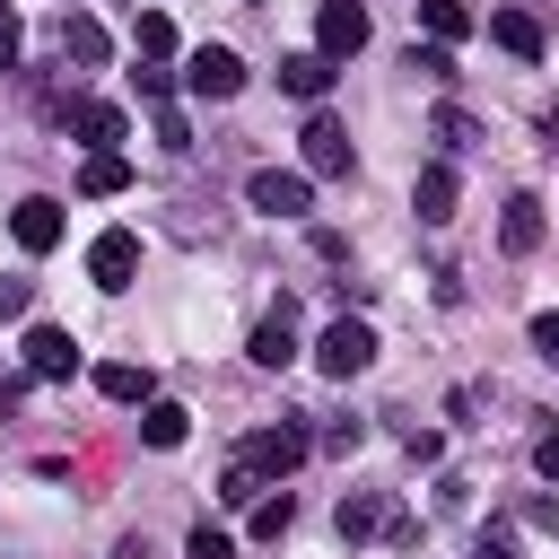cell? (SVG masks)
<instances>
[{
	"label": "cell",
	"instance_id": "cell-1",
	"mask_svg": "<svg viewBox=\"0 0 559 559\" xmlns=\"http://www.w3.org/2000/svg\"><path fill=\"white\" fill-rule=\"evenodd\" d=\"M245 201H253L262 218H306V210H314V175H306V166H253V175H245Z\"/></svg>",
	"mask_w": 559,
	"mask_h": 559
},
{
	"label": "cell",
	"instance_id": "cell-2",
	"mask_svg": "<svg viewBox=\"0 0 559 559\" xmlns=\"http://www.w3.org/2000/svg\"><path fill=\"white\" fill-rule=\"evenodd\" d=\"M306 454H314V437H306L297 419H271V428H253V437H245V463H253L262 480H288Z\"/></svg>",
	"mask_w": 559,
	"mask_h": 559
},
{
	"label": "cell",
	"instance_id": "cell-3",
	"mask_svg": "<svg viewBox=\"0 0 559 559\" xmlns=\"http://www.w3.org/2000/svg\"><path fill=\"white\" fill-rule=\"evenodd\" d=\"M314 367H323V376H341V384H349V376H367V367H376V332H367L358 314H341V323L314 341Z\"/></svg>",
	"mask_w": 559,
	"mask_h": 559
},
{
	"label": "cell",
	"instance_id": "cell-4",
	"mask_svg": "<svg viewBox=\"0 0 559 559\" xmlns=\"http://www.w3.org/2000/svg\"><path fill=\"white\" fill-rule=\"evenodd\" d=\"M314 52H323V61L367 52V9H358V0H323V17H314Z\"/></svg>",
	"mask_w": 559,
	"mask_h": 559
},
{
	"label": "cell",
	"instance_id": "cell-5",
	"mask_svg": "<svg viewBox=\"0 0 559 559\" xmlns=\"http://www.w3.org/2000/svg\"><path fill=\"white\" fill-rule=\"evenodd\" d=\"M183 87H192V96H236V87H245V61H236L227 44H201V52H183Z\"/></svg>",
	"mask_w": 559,
	"mask_h": 559
},
{
	"label": "cell",
	"instance_id": "cell-6",
	"mask_svg": "<svg viewBox=\"0 0 559 559\" xmlns=\"http://www.w3.org/2000/svg\"><path fill=\"white\" fill-rule=\"evenodd\" d=\"M297 157H306V175H349V131H341L332 114H306Z\"/></svg>",
	"mask_w": 559,
	"mask_h": 559
},
{
	"label": "cell",
	"instance_id": "cell-7",
	"mask_svg": "<svg viewBox=\"0 0 559 559\" xmlns=\"http://www.w3.org/2000/svg\"><path fill=\"white\" fill-rule=\"evenodd\" d=\"M131 271H140V236H131V227H105V236L87 245V280H96V288H131Z\"/></svg>",
	"mask_w": 559,
	"mask_h": 559
},
{
	"label": "cell",
	"instance_id": "cell-8",
	"mask_svg": "<svg viewBox=\"0 0 559 559\" xmlns=\"http://www.w3.org/2000/svg\"><path fill=\"white\" fill-rule=\"evenodd\" d=\"M245 358H253V367H271V376H280V367L297 358V306H288V297H280V306H271V314L253 323V341H245Z\"/></svg>",
	"mask_w": 559,
	"mask_h": 559
},
{
	"label": "cell",
	"instance_id": "cell-9",
	"mask_svg": "<svg viewBox=\"0 0 559 559\" xmlns=\"http://www.w3.org/2000/svg\"><path fill=\"white\" fill-rule=\"evenodd\" d=\"M26 376H35V384H61V376H79V341H70L61 323H35V332H26Z\"/></svg>",
	"mask_w": 559,
	"mask_h": 559
},
{
	"label": "cell",
	"instance_id": "cell-10",
	"mask_svg": "<svg viewBox=\"0 0 559 559\" xmlns=\"http://www.w3.org/2000/svg\"><path fill=\"white\" fill-rule=\"evenodd\" d=\"M454 201H463L454 166H445V157H437V166H419V183H411V210H419V227H445V218H454Z\"/></svg>",
	"mask_w": 559,
	"mask_h": 559
},
{
	"label": "cell",
	"instance_id": "cell-11",
	"mask_svg": "<svg viewBox=\"0 0 559 559\" xmlns=\"http://www.w3.org/2000/svg\"><path fill=\"white\" fill-rule=\"evenodd\" d=\"M9 236H17L26 253H52V245H61V201H44V192H26V201L9 210Z\"/></svg>",
	"mask_w": 559,
	"mask_h": 559
},
{
	"label": "cell",
	"instance_id": "cell-12",
	"mask_svg": "<svg viewBox=\"0 0 559 559\" xmlns=\"http://www.w3.org/2000/svg\"><path fill=\"white\" fill-rule=\"evenodd\" d=\"M489 44H498V52H515V61H542V44H550V35H542V17H533V9H498V17H489Z\"/></svg>",
	"mask_w": 559,
	"mask_h": 559
},
{
	"label": "cell",
	"instance_id": "cell-13",
	"mask_svg": "<svg viewBox=\"0 0 559 559\" xmlns=\"http://www.w3.org/2000/svg\"><path fill=\"white\" fill-rule=\"evenodd\" d=\"M70 131H79L87 148H122V140H131V114H122V105H96V96H87V105H70Z\"/></svg>",
	"mask_w": 559,
	"mask_h": 559
},
{
	"label": "cell",
	"instance_id": "cell-14",
	"mask_svg": "<svg viewBox=\"0 0 559 559\" xmlns=\"http://www.w3.org/2000/svg\"><path fill=\"white\" fill-rule=\"evenodd\" d=\"M332 524H341V542H367V533H393V507H384L376 489H349V498L332 507Z\"/></svg>",
	"mask_w": 559,
	"mask_h": 559
},
{
	"label": "cell",
	"instance_id": "cell-15",
	"mask_svg": "<svg viewBox=\"0 0 559 559\" xmlns=\"http://www.w3.org/2000/svg\"><path fill=\"white\" fill-rule=\"evenodd\" d=\"M140 437H148V445H157V454H175V445H183V437H192V411H183V402H166V393H157V402H140Z\"/></svg>",
	"mask_w": 559,
	"mask_h": 559
},
{
	"label": "cell",
	"instance_id": "cell-16",
	"mask_svg": "<svg viewBox=\"0 0 559 559\" xmlns=\"http://www.w3.org/2000/svg\"><path fill=\"white\" fill-rule=\"evenodd\" d=\"M542 227H550V218H542V201H533V192H515V201H507V218H498V245H507V253H533V245H542Z\"/></svg>",
	"mask_w": 559,
	"mask_h": 559
},
{
	"label": "cell",
	"instance_id": "cell-17",
	"mask_svg": "<svg viewBox=\"0 0 559 559\" xmlns=\"http://www.w3.org/2000/svg\"><path fill=\"white\" fill-rule=\"evenodd\" d=\"M280 87H288V96H306V105H323L332 61H323V52H288V61H280Z\"/></svg>",
	"mask_w": 559,
	"mask_h": 559
},
{
	"label": "cell",
	"instance_id": "cell-18",
	"mask_svg": "<svg viewBox=\"0 0 559 559\" xmlns=\"http://www.w3.org/2000/svg\"><path fill=\"white\" fill-rule=\"evenodd\" d=\"M79 192H96V201H105V192H131V157H122V148H87Z\"/></svg>",
	"mask_w": 559,
	"mask_h": 559
},
{
	"label": "cell",
	"instance_id": "cell-19",
	"mask_svg": "<svg viewBox=\"0 0 559 559\" xmlns=\"http://www.w3.org/2000/svg\"><path fill=\"white\" fill-rule=\"evenodd\" d=\"M96 393H105V402H157L148 367H131V358H105V367H96Z\"/></svg>",
	"mask_w": 559,
	"mask_h": 559
},
{
	"label": "cell",
	"instance_id": "cell-20",
	"mask_svg": "<svg viewBox=\"0 0 559 559\" xmlns=\"http://www.w3.org/2000/svg\"><path fill=\"white\" fill-rule=\"evenodd\" d=\"M61 52H70V61H79V70H96V61H105V52H114V35H105V26H96V17H61Z\"/></svg>",
	"mask_w": 559,
	"mask_h": 559
},
{
	"label": "cell",
	"instance_id": "cell-21",
	"mask_svg": "<svg viewBox=\"0 0 559 559\" xmlns=\"http://www.w3.org/2000/svg\"><path fill=\"white\" fill-rule=\"evenodd\" d=\"M419 26H428V44H463L472 35V9L463 0H419Z\"/></svg>",
	"mask_w": 559,
	"mask_h": 559
},
{
	"label": "cell",
	"instance_id": "cell-22",
	"mask_svg": "<svg viewBox=\"0 0 559 559\" xmlns=\"http://www.w3.org/2000/svg\"><path fill=\"white\" fill-rule=\"evenodd\" d=\"M131 44H140V61H166V52H175V17H166V9H140Z\"/></svg>",
	"mask_w": 559,
	"mask_h": 559
},
{
	"label": "cell",
	"instance_id": "cell-23",
	"mask_svg": "<svg viewBox=\"0 0 559 559\" xmlns=\"http://www.w3.org/2000/svg\"><path fill=\"white\" fill-rule=\"evenodd\" d=\"M288 524H297V507H288V489H280V498L262 489V498H253V542H280Z\"/></svg>",
	"mask_w": 559,
	"mask_h": 559
},
{
	"label": "cell",
	"instance_id": "cell-24",
	"mask_svg": "<svg viewBox=\"0 0 559 559\" xmlns=\"http://www.w3.org/2000/svg\"><path fill=\"white\" fill-rule=\"evenodd\" d=\"M218 498H227V507H253V498H262V472H253V463L236 454V463L218 472Z\"/></svg>",
	"mask_w": 559,
	"mask_h": 559
},
{
	"label": "cell",
	"instance_id": "cell-25",
	"mask_svg": "<svg viewBox=\"0 0 559 559\" xmlns=\"http://www.w3.org/2000/svg\"><path fill=\"white\" fill-rule=\"evenodd\" d=\"M437 140H445V148H472V140H480V122H472L463 105H437Z\"/></svg>",
	"mask_w": 559,
	"mask_h": 559
},
{
	"label": "cell",
	"instance_id": "cell-26",
	"mask_svg": "<svg viewBox=\"0 0 559 559\" xmlns=\"http://www.w3.org/2000/svg\"><path fill=\"white\" fill-rule=\"evenodd\" d=\"M183 559H236V542H227L218 524H192V542H183Z\"/></svg>",
	"mask_w": 559,
	"mask_h": 559
},
{
	"label": "cell",
	"instance_id": "cell-27",
	"mask_svg": "<svg viewBox=\"0 0 559 559\" xmlns=\"http://www.w3.org/2000/svg\"><path fill=\"white\" fill-rule=\"evenodd\" d=\"M472 559H515V524H480V542H472Z\"/></svg>",
	"mask_w": 559,
	"mask_h": 559
},
{
	"label": "cell",
	"instance_id": "cell-28",
	"mask_svg": "<svg viewBox=\"0 0 559 559\" xmlns=\"http://www.w3.org/2000/svg\"><path fill=\"white\" fill-rule=\"evenodd\" d=\"M411 70H428V79H454V52H445V44H411Z\"/></svg>",
	"mask_w": 559,
	"mask_h": 559
},
{
	"label": "cell",
	"instance_id": "cell-29",
	"mask_svg": "<svg viewBox=\"0 0 559 559\" xmlns=\"http://www.w3.org/2000/svg\"><path fill=\"white\" fill-rule=\"evenodd\" d=\"M358 437H367V428H358V419H332V428H323V437H314V445H323V454H358Z\"/></svg>",
	"mask_w": 559,
	"mask_h": 559
},
{
	"label": "cell",
	"instance_id": "cell-30",
	"mask_svg": "<svg viewBox=\"0 0 559 559\" xmlns=\"http://www.w3.org/2000/svg\"><path fill=\"white\" fill-rule=\"evenodd\" d=\"M35 306V280H0V323H17Z\"/></svg>",
	"mask_w": 559,
	"mask_h": 559
},
{
	"label": "cell",
	"instance_id": "cell-31",
	"mask_svg": "<svg viewBox=\"0 0 559 559\" xmlns=\"http://www.w3.org/2000/svg\"><path fill=\"white\" fill-rule=\"evenodd\" d=\"M402 445H411V454H419V463H437V454H445V437H437V428H419V419H411V428H402Z\"/></svg>",
	"mask_w": 559,
	"mask_h": 559
},
{
	"label": "cell",
	"instance_id": "cell-32",
	"mask_svg": "<svg viewBox=\"0 0 559 559\" xmlns=\"http://www.w3.org/2000/svg\"><path fill=\"white\" fill-rule=\"evenodd\" d=\"M17 44H26V35H17V9L0 0V70H17Z\"/></svg>",
	"mask_w": 559,
	"mask_h": 559
},
{
	"label": "cell",
	"instance_id": "cell-33",
	"mask_svg": "<svg viewBox=\"0 0 559 559\" xmlns=\"http://www.w3.org/2000/svg\"><path fill=\"white\" fill-rule=\"evenodd\" d=\"M533 349H542V358L559 367V314H533Z\"/></svg>",
	"mask_w": 559,
	"mask_h": 559
},
{
	"label": "cell",
	"instance_id": "cell-34",
	"mask_svg": "<svg viewBox=\"0 0 559 559\" xmlns=\"http://www.w3.org/2000/svg\"><path fill=\"white\" fill-rule=\"evenodd\" d=\"M533 472H542V480H559V428H550V437L533 445Z\"/></svg>",
	"mask_w": 559,
	"mask_h": 559
}]
</instances>
